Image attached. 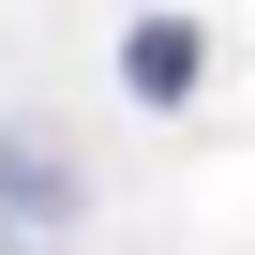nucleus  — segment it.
Returning <instances> with one entry per match:
<instances>
[{"instance_id":"obj_1","label":"nucleus","mask_w":255,"mask_h":255,"mask_svg":"<svg viewBox=\"0 0 255 255\" xmlns=\"http://www.w3.org/2000/svg\"><path fill=\"white\" fill-rule=\"evenodd\" d=\"M120 75H135L150 105H180V90H195V15H150L135 45H120Z\"/></svg>"}]
</instances>
